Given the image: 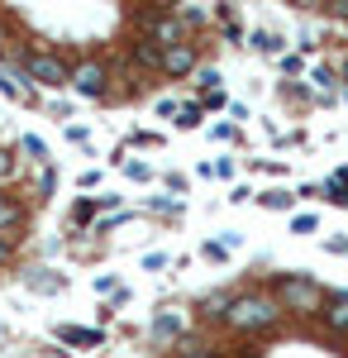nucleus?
<instances>
[{
    "mask_svg": "<svg viewBox=\"0 0 348 358\" xmlns=\"http://www.w3.org/2000/svg\"><path fill=\"white\" fill-rule=\"evenodd\" d=\"M234 330H268L277 320V301L263 296V292H248V296H234L229 301V315H224Z\"/></svg>",
    "mask_w": 348,
    "mask_h": 358,
    "instance_id": "f257e3e1",
    "label": "nucleus"
},
{
    "mask_svg": "<svg viewBox=\"0 0 348 358\" xmlns=\"http://www.w3.org/2000/svg\"><path fill=\"white\" fill-rule=\"evenodd\" d=\"M272 301H277V306H291V310H320L324 292H320V282H310V277H282Z\"/></svg>",
    "mask_w": 348,
    "mask_h": 358,
    "instance_id": "f03ea898",
    "label": "nucleus"
},
{
    "mask_svg": "<svg viewBox=\"0 0 348 358\" xmlns=\"http://www.w3.org/2000/svg\"><path fill=\"white\" fill-rule=\"evenodd\" d=\"M24 77L34 86H72V67L57 53H29L24 57Z\"/></svg>",
    "mask_w": 348,
    "mask_h": 358,
    "instance_id": "7ed1b4c3",
    "label": "nucleus"
},
{
    "mask_svg": "<svg viewBox=\"0 0 348 358\" xmlns=\"http://www.w3.org/2000/svg\"><path fill=\"white\" fill-rule=\"evenodd\" d=\"M72 86H77L81 96H91V101H96V96H106V67H101L96 57L77 62V67H72Z\"/></svg>",
    "mask_w": 348,
    "mask_h": 358,
    "instance_id": "20e7f679",
    "label": "nucleus"
},
{
    "mask_svg": "<svg viewBox=\"0 0 348 358\" xmlns=\"http://www.w3.org/2000/svg\"><path fill=\"white\" fill-rule=\"evenodd\" d=\"M158 67L167 72V77H187V72H196V43H172V48H162Z\"/></svg>",
    "mask_w": 348,
    "mask_h": 358,
    "instance_id": "39448f33",
    "label": "nucleus"
},
{
    "mask_svg": "<svg viewBox=\"0 0 348 358\" xmlns=\"http://www.w3.org/2000/svg\"><path fill=\"white\" fill-rule=\"evenodd\" d=\"M0 91H5L10 101H20V106H34V86H29V77L15 72L10 62H0Z\"/></svg>",
    "mask_w": 348,
    "mask_h": 358,
    "instance_id": "423d86ee",
    "label": "nucleus"
},
{
    "mask_svg": "<svg viewBox=\"0 0 348 358\" xmlns=\"http://www.w3.org/2000/svg\"><path fill=\"white\" fill-rule=\"evenodd\" d=\"M320 315H324V325H329L334 334H348V292H334V296H324Z\"/></svg>",
    "mask_w": 348,
    "mask_h": 358,
    "instance_id": "0eeeda50",
    "label": "nucleus"
},
{
    "mask_svg": "<svg viewBox=\"0 0 348 358\" xmlns=\"http://www.w3.org/2000/svg\"><path fill=\"white\" fill-rule=\"evenodd\" d=\"M153 34L162 38V48H172V43H187V38H182V20H177V15H162Z\"/></svg>",
    "mask_w": 348,
    "mask_h": 358,
    "instance_id": "6e6552de",
    "label": "nucleus"
},
{
    "mask_svg": "<svg viewBox=\"0 0 348 358\" xmlns=\"http://www.w3.org/2000/svg\"><path fill=\"white\" fill-rule=\"evenodd\" d=\"M24 224V206H15L10 196H0V234L5 229H20Z\"/></svg>",
    "mask_w": 348,
    "mask_h": 358,
    "instance_id": "1a4fd4ad",
    "label": "nucleus"
},
{
    "mask_svg": "<svg viewBox=\"0 0 348 358\" xmlns=\"http://www.w3.org/2000/svg\"><path fill=\"white\" fill-rule=\"evenodd\" d=\"M57 339H67V344H101V330H77V325H62Z\"/></svg>",
    "mask_w": 348,
    "mask_h": 358,
    "instance_id": "9d476101",
    "label": "nucleus"
},
{
    "mask_svg": "<svg viewBox=\"0 0 348 358\" xmlns=\"http://www.w3.org/2000/svg\"><path fill=\"white\" fill-rule=\"evenodd\" d=\"M20 148H24L34 163H48V143H43L38 134H24V138H20Z\"/></svg>",
    "mask_w": 348,
    "mask_h": 358,
    "instance_id": "9b49d317",
    "label": "nucleus"
},
{
    "mask_svg": "<svg viewBox=\"0 0 348 358\" xmlns=\"http://www.w3.org/2000/svg\"><path fill=\"white\" fill-rule=\"evenodd\" d=\"M15 177H20V158H15L10 148H0V187H5V182H15Z\"/></svg>",
    "mask_w": 348,
    "mask_h": 358,
    "instance_id": "f8f14e48",
    "label": "nucleus"
},
{
    "mask_svg": "<svg viewBox=\"0 0 348 358\" xmlns=\"http://www.w3.org/2000/svg\"><path fill=\"white\" fill-rule=\"evenodd\" d=\"M258 201H263L268 210H291V206H296V196H291V192H263Z\"/></svg>",
    "mask_w": 348,
    "mask_h": 358,
    "instance_id": "ddd939ff",
    "label": "nucleus"
},
{
    "mask_svg": "<svg viewBox=\"0 0 348 358\" xmlns=\"http://www.w3.org/2000/svg\"><path fill=\"white\" fill-rule=\"evenodd\" d=\"M253 48H258V53H277V48H282V38L268 34V29H258V34H253Z\"/></svg>",
    "mask_w": 348,
    "mask_h": 358,
    "instance_id": "4468645a",
    "label": "nucleus"
},
{
    "mask_svg": "<svg viewBox=\"0 0 348 358\" xmlns=\"http://www.w3.org/2000/svg\"><path fill=\"white\" fill-rule=\"evenodd\" d=\"M177 124H182V129H196V124H201V106H182V110H177Z\"/></svg>",
    "mask_w": 348,
    "mask_h": 358,
    "instance_id": "2eb2a0df",
    "label": "nucleus"
},
{
    "mask_svg": "<svg viewBox=\"0 0 348 358\" xmlns=\"http://www.w3.org/2000/svg\"><path fill=\"white\" fill-rule=\"evenodd\" d=\"M291 229H296V234H315V229H320V220H315V215H296Z\"/></svg>",
    "mask_w": 348,
    "mask_h": 358,
    "instance_id": "dca6fc26",
    "label": "nucleus"
},
{
    "mask_svg": "<svg viewBox=\"0 0 348 358\" xmlns=\"http://www.w3.org/2000/svg\"><path fill=\"white\" fill-rule=\"evenodd\" d=\"M196 86L215 91V86H219V72H215V67H201V72H196Z\"/></svg>",
    "mask_w": 348,
    "mask_h": 358,
    "instance_id": "f3484780",
    "label": "nucleus"
},
{
    "mask_svg": "<svg viewBox=\"0 0 348 358\" xmlns=\"http://www.w3.org/2000/svg\"><path fill=\"white\" fill-rule=\"evenodd\" d=\"M205 315H229V296H210L205 301Z\"/></svg>",
    "mask_w": 348,
    "mask_h": 358,
    "instance_id": "a211bd4d",
    "label": "nucleus"
},
{
    "mask_svg": "<svg viewBox=\"0 0 348 358\" xmlns=\"http://www.w3.org/2000/svg\"><path fill=\"white\" fill-rule=\"evenodd\" d=\"M38 292H62V277H29Z\"/></svg>",
    "mask_w": 348,
    "mask_h": 358,
    "instance_id": "6ab92c4d",
    "label": "nucleus"
},
{
    "mask_svg": "<svg viewBox=\"0 0 348 358\" xmlns=\"http://www.w3.org/2000/svg\"><path fill=\"white\" fill-rule=\"evenodd\" d=\"M91 210H96L91 201H77V206H72V220H77V224H86V220H91Z\"/></svg>",
    "mask_w": 348,
    "mask_h": 358,
    "instance_id": "aec40b11",
    "label": "nucleus"
},
{
    "mask_svg": "<svg viewBox=\"0 0 348 358\" xmlns=\"http://www.w3.org/2000/svg\"><path fill=\"white\" fill-rule=\"evenodd\" d=\"M10 253H15V244H10V239H5V234H0V263H5V258H10Z\"/></svg>",
    "mask_w": 348,
    "mask_h": 358,
    "instance_id": "412c9836",
    "label": "nucleus"
},
{
    "mask_svg": "<svg viewBox=\"0 0 348 358\" xmlns=\"http://www.w3.org/2000/svg\"><path fill=\"white\" fill-rule=\"evenodd\" d=\"M177 358H215V354H205V349H182Z\"/></svg>",
    "mask_w": 348,
    "mask_h": 358,
    "instance_id": "4be33fe9",
    "label": "nucleus"
},
{
    "mask_svg": "<svg viewBox=\"0 0 348 358\" xmlns=\"http://www.w3.org/2000/svg\"><path fill=\"white\" fill-rule=\"evenodd\" d=\"M0 48H5V24H0Z\"/></svg>",
    "mask_w": 348,
    "mask_h": 358,
    "instance_id": "5701e85b",
    "label": "nucleus"
}]
</instances>
